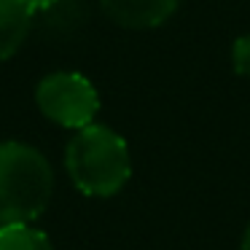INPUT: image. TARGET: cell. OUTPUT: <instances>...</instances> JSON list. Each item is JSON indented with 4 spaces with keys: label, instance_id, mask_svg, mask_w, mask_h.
Instances as JSON below:
<instances>
[{
    "label": "cell",
    "instance_id": "1",
    "mask_svg": "<svg viewBox=\"0 0 250 250\" xmlns=\"http://www.w3.org/2000/svg\"><path fill=\"white\" fill-rule=\"evenodd\" d=\"M65 169L83 196H116L132 178V153L126 140L105 124H89L70 137L65 148Z\"/></svg>",
    "mask_w": 250,
    "mask_h": 250
},
{
    "label": "cell",
    "instance_id": "2",
    "mask_svg": "<svg viewBox=\"0 0 250 250\" xmlns=\"http://www.w3.org/2000/svg\"><path fill=\"white\" fill-rule=\"evenodd\" d=\"M54 194V169L35 146L0 143V226L33 223Z\"/></svg>",
    "mask_w": 250,
    "mask_h": 250
},
{
    "label": "cell",
    "instance_id": "3",
    "mask_svg": "<svg viewBox=\"0 0 250 250\" xmlns=\"http://www.w3.org/2000/svg\"><path fill=\"white\" fill-rule=\"evenodd\" d=\"M35 105L49 121L65 129H83L94 124L100 113V94L83 73L57 70L35 86Z\"/></svg>",
    "mask_w": 250,
    "mask_h": 250
},
{
    "label": "cell",
    "instance_id": "4",
    "mask_svg": "<svg viewBox=\"0 0 250 250\" xmlns=\"http://www.w3.org/2000/svg\"><path fill=\"white\" fill-rule=\"evenodd\" d=\"M178 3L180 0H100V8L119 27L153 30L172 19Z\"/></svg>",
    "mask_w": 250,
    "mask_h": 250
},
{
    "label": "cell",
    "instance_id": "5",
    "mask_svg": "<svg viewBox=\"0 0 250 250\" xmlns=\"http://www.w3.org/2000/svg\"><path fill=\"white\" fill-rule=\"evenodd\" d=\"M57 0H0V62L22 49L38 11H49Z\"/></svg>",
    "mask_w": 250,
    "mask_h": 250
},
{
    "label": "cell",
    "instance_id": "6",
    "mask_svg": "<svg viewBox=\"0 0 250 250\" xmlns=\"http://www.w3.org/2000/svg\"><path fill=\"white\" fill-rule=\"evenodd\" d=\"M0 250H54V245L49 234L30 223H8L0 226Z\"/></svg>",
    "mask_w": 250,
    "mask_h": 250
},
{
    "label": "cell",
    "instance_id": "7",
    "mask_svg": "<svg viewBox=\"0 0 250 250\" xmlns=\"http://www.w3.org/2000/svg\"><path fill=\"white\" fill-rule=\"evenodd\" d=\"M231 65L234 73L242 78H250V33L239 35L231 46Z\"/></svg>",
    "mask_w": 250,
    "mask_h": 250
},
{
    "label": "cell",
    "instance_id": "8",
    "mask_svg": "<svg viewBox=\"0 0 250 250\" xmlns=\"http://www.w3.org/2000/svg\"><path fill=\"white\" fill-rule=\"evenodd\" d=\"M239 250H250V221L242 231V239H239Z\"/></svg>",
    "mask_w": 250,
    "mask_h": 250
}]
</instances>
